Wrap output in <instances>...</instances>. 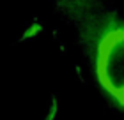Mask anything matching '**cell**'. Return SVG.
<instances>
[{
	"instance_id": "obj_1",
	"label": "cell",
	"mask_w": 124,
	"mask_h": 120,
	"mask_svg": "<svg viewBox=\"0 0 124 120\" xmlns=\"http://www.w3.org/2000/svg\"><path fill=\"white\" fill-rule=\"evenodd\" d=\"M98 69L105 88L124 104V30L110 34L101 44Z\"/></svg>"
}]
</instances>
